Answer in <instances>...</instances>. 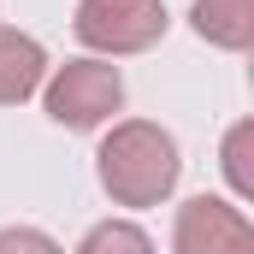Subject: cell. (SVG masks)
<instances>
[{"label": "cell", "mask_w": 254, "mask_h": 254, "mask_svg": "<svg viewBox=\"0 0 254 254\" xmlns=\"http://www.w3.org/2000/svg\"><path fill=\"white\" fill-rule=\"evenodd\" d=\"M172 254H254V225L243 219V207L195 195L172 219Z\"/></svg>", "instance_id": "obj_4"}, {"label": "cell", "mask_w": 254, "mask_h": 254, "mask_svg": "<svg viewBox=\"0 0 254 254\" xmlns=\"http://www.w3.org/2000/svg\"><path fill=\"white\" fill-rule=\"evenodd\" d=\"M0 254H65L48 231H36V225H6L0 231Z\"/></svg>", "instance_id": "obj_8"}, {"label": "cell", "mask_w": 254, "mask_h": 254, "mask_svg": "<svg viewBox=\"0 0 254 254\" xmlns=\"http://www.w3.org/2000/svg\"><path fill=\"white\" fill-rule=\"evenodd\" d=\"M42 107L65 130H101L113 113H125V77L107 60H65L42 89Z\"/></svg>", "instance_id": "obj_2"}, {"label": "cell", "mask_w": 254, "mask_h": 254, "mask_svg": "<svg viewBox=\"0 0 254 254\" xmlns=\"http://www.w3.org/2000/svg\"><path fill=\"white\" fill-rule=\"evenodd\" d=\"M243 148H249V125H237L231 136H225V172H231V190H237V195H249V190H254L249 166H243Z\"/></svg>", "instance_id": "obj_9"}, {"label": "cell", "mask_w": 254, "mask_h": 254, "mask_svg": "<svg viewBox=\"0 0 254 254\" xmlns=\"http://www.w3.org/2000/svg\"><path fill=\"white\" fill-rule=\"evenodd\" d=\"M42 77H48V54H42V42H36V36H18V30L0 24V107L30 101V95L42 89Z\"/></svg>", "instance_id": "obj_5"}, {"label": "cell", "mask_w": 254, "mask_h": 254, "mask_svg": "<svg viewBox=\"0 0 254 254\" xmlns=\"http://www.w3.org/2000/svg\"><path fill=\"white\" fill-rule=\"evenodd\" d=\"M190 30L201 42L225 48V54H243L254 42V0H195L190 6Z\"/></svg>", "instance_id": "obj_6"}, {"label": "cell", "mask_w": 254, "mask_h": 254, "mask_svg": "<svg viewBox=\"0 0 254 254\" xmlns=\"http://www.w3.org/2000/svg\"><path fill=\"white\" fill-rule=\"evenodd\" d=\"M166 6L160 0H77V18H71V30H77V42L83 48H95V54H142V48H154L160 36H166Z\"/></svg>", "instance_id": "obj_3"}, {"label": "cell", "mask_w": 254, "mask_h": 254, "mask_svg": "<svg viewBox=\"0 0 254 254\" xmlns=\"http://www.w3.org/2000/svg\"><path fill=\"white\" fill-rule=\"evenodd\" d=\"M77 254H154V243H148L142 225H130V219H107V225H95V231L77 243Z\"/></svg>", "instance_id": "obj_7"}, {"label": "cell", "mask_w": 254, "mask_h": 254, "mask_svg": "<svg viewBox=\"0 0 254 254\" xmlns=\"http://www.w3.org/2000/svg\"><path fill=\"white\" fill-rule=\"evenodd\" d=\"M95 172H101V190L119 207H160L178 190L184 160H178L172 130L148 125V119H125V125L107 130V142L95 154Z\"/></svg>", "instance_id": "obj_1"}]
</instances>
